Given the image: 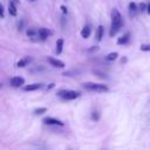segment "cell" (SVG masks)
Masks as SVG:
<instances>
[{
    "instance_id": "obj_1",
    "label": "cell",
    "mask_w": 150,
    "mask_h": 150,
    "mask_svg": "<svg viewBox=\"0 0 150 150\" xmlns=\"http://www.w3.org/2000/svg\"><path fill=\"white\" fill-rule=\"evenodd\" d=\"M122 26H123V20H122L121 13L118 12L117 8H112V11H111V25H110L109 36L110 38L115 36L120 32V29H121Z\"/></svg>"
},
{
    "instance_id": "obj_2",
    "label": "cell",
    "mask_w": 150,
    "mask_h": 150,
    "mask_svg": "<svg viewBox=\"0 0 150 150\" xmlns=\"http://www.w3.org/2000/svg\"><path fill=\"white\" fill-rule=\"evenodd\" d=\"M82 88L88 91H94V93H108L109 87L103 84V83H95V82H84L82 83Z\"/></svg>"
},
{
    "instance_id": "obj_3",
    "label": "cell",
    "mask_w": 150,
    "mask_h": 150,
    "mask_svg": "<svg viewBox=\"0 0 150 150\" xmlns=\"http://www.w3.org/2000/svg\"><path fill=\"white\" fill-rule=\"evenodd\" d=\"M56 95L64 100V101H71V100H75L77 97H80V93L79 91H75V90H70V89H61L56 93Z\"/></svg>"
},
{
    "instance_id": "obj_4",
    "label": "cell",
    "mask_w": 150,
    "mask_h": 150,
    "mask_svg": "<svg viewBox=\"0 0 150 150\" xmlns=\"http://www.w3.org/2000/svg\"><path fill=\"white\" fill-rule=\"evenodd\" d=\"M42 122H43V124H47V125H57V127L64 125V122H62L61 120L55 118V117H45L42 120Z\"/></svg>"
},
{
    "instance_id": "obj_5",
    "label": "cell",
    "mask_w": 150,
    "mask_h": 150,
    "mask_svg": "<svg viewBox=\"0 0 150 150\" xmlns=\"http://www.w3.org/2000/svg\"><path fill=\"white\" fill-rule=\"evenodd\" d=\"M9 83L13 88H19V87H22L25 84V79L21 76H13L9 80Z\"/></svg>"
},
{
    "instance_id": "obj_6",
    "label": "cell",
    "mask_w": 150,
    "mask_h": 150,
    "mask_svg": "<svg viewBox=\"0 0 150 150\" xmlns=\"http://www.w3.org/2000/svg\"><path fill=\"white\" fill-rule=\"evenodd\" d=\"M38 32H39V39H40V40H46L47 38H49V36L53 34V32H52L50 29L45 28V27L39 28Z\"/></svg>"
},
{
    "instance_id": "obj_7",
    "label": "cell",
    "mask_w": 150,
    "mask_h": 150,
    "mask_svg": "<svg viewBox=\"0 0 150 150\" xmlns=\"http://www.w3.org/2000/svg\"><path fill=\"white\" fill-rule=\"evenodd\" d=\"M47 60H48L49 64L53 66V67H55V68H64V67H66V63H64L63 61L59 60V59H55V57H48Z\"/></svg>"
},
{
    "instance_id": "obj_8",
    "label": "cell",
    "mask_w": 150,
    "mask_h": 150,
    "mask_svg": "<svg viewBox=\"0 0 150 150\" xmlns=\"http://www.w3.org/2000/svg\"><path fill=\"white\" fill-rule=\"evenodd\" d=\"M139 12H141V11H139L138 5H137L136 2H134V1H131V2L129 4V14H130V16L134 18V16H136Z\"/></svg>"
},
{
    "instance_id": "obj_9",
    "label": "cell",
    "mask_w": 150,
    "mask_h": 150,
    "mask_svg": "<svg viewBox=\"0 0 150 150\" xmlns=\"http://www.w3.org/2000/svg\"><path fill=\"white\" fill-rule=\"evenodd\" d=\"M45 87L43 83H32V84H27L23 87V90L25 91H34V90H39V89H42Z\"/></svg>"
},
{
    "instance_id": "obj_10",
    "label": "cell",
    "mask_w": 150,
    "mask_h": 150,
    "mask_svg": "<svg viewBox=\"0 0 150 150\" xmlns=\"http://www.w3.org/2000/svg\"><path fill=\"white\" fill-rule=\"evenodd\" d=\"M103 34H104V28H103L102 25H100V26L97 27V29H96V33H95V39H96L97 42L102 41V39H103Z\"/></svg>"
},
{
    "instance_id": "obj_11",
    "label": "cell",
    "mask_w": 150,
    "mask_h": 150,
    "mask_svg": "<svg viewBox=\"0 0 150 150\" xmlns=\"http://www.w3.org/2000/svg\"><path fill=\"white\" fill-rule=\"evenodd\" d=\"M81 36L83 38V39H88L89 36H90V34H91V28H90V26L89 25H86L82 29H81Z\"/></svg>"
},
{
    "instance_id": "obj_12",
    "label": "cell",
    "mask_w": 150,
    "mask_h": 150,
    "mask_svg": "<svg viewBox=\"0 0 150 150\" xmlns=\"http://www.w3.org/2000/svg\"><path fill=\"white\" fill-rule=\"evenodd\" d=\"M129 40H130V33L127 32V33H124L121 38L117 39V45H125V43L129 42Z\"/></svg>"
},
{
    "instance_id": "obj_13",
    "label": "cell",
    "mask_w": 150,
    "mask_h": 150,
    "mask_svg": "<svg viewBox=\"0 0 150 150\" xmlns=\"http://www.w3.org/2000/svg\"><path fill=\"white\" fill-rule=\"evenodd\" d=\"M63 43H64V41H63L62 38H60V39L56 40V43H55V53L56 54H61L62 53V50H63Z\"/></svg>"
},
{
    "instance_id": "obj_14",
    "label": "cell",
    "mask_w": 150,
    "mask_h": 150,
    "mask_svg": "<svg viewBox=\"0 0 150 150\" xmlns=\"http://www.w3.org/2000/svg\"><path fill=\"white\" fill-rule=\"evenodd\" d=\"M8 12H9V14H11L12 16H16V14H18V11H16V2H14L13 0L9 1V4H8Z\"/></svg>"
},
{
    "instance_id": "obj_15",
    "label": "cell",
    "mask_w": 150,
    "mask_h": 150,
    "mask_svg": "<svg viewBox=\"0 0 150 150\" xmlns=\"http://www.w3.org/2000/svg\"><path fill=\"white\" fill-rule=\"evenodd\" d=\"M27 36L30 38V39L38 38V36H39V32H38V29H34V28H29V29H27Z\"/></svg>"
},
{
    "instance_id": "obj_16",
    "label": "cell",
    "mask_w": 150,
    "mask_h": 150,
    "mask_svg": "<svg viewBox=\"0 0 150 150\" xmlns=\"http://www.w3.org/2000/svg\"><path fill=\"white\" fill-rule=\"evenodd\" d=\"M29 61H30V59H28V57H23V59H20V60L18 61L16 66H18V67H20V68H22V67H26V66L29 63Z\"/></svg>"
},
{
    "instance_id": "obj_17",
    "label": "cell",
    "mask_w": 150,
    "mask_h": 150,
    "mask_svg": "<svg viewBox=\"0 0 150 150\" xmlns=\"http://www.w3.org/2000/svg\"><path fill=\"white\" fill-rule=\"evenodd\" d=\"M117 56H118V53H117V52H112V53H109L104 59H105L107 61H114V60L117 59Z\"/></svg>"
},
{
    "instance_id": "obj_18",
    "label": "cell",
    "mask_w": 150,
    "mask_h": 150,
    "mask_svg": "<svg viewBox=\"0 0 150 150\" xmlns=\"http://www.w3.org/2000/svg\"><path fill=\"white\" fill-rule=\"evenodd\" d=\"M79 74H81V70H77V69H73V70H68V71H64L63 73V76H76V75H79Z\"/></svg>"
},
{
    "instance_id": "obj_19",
    "label": "cell",
    "mask_w": 150,
    "mask_h": 150,
    "mask_svg": "<svg viewBox=\"0 0 150 150\" xmlns=\"http://www.w3.org/2000/svg\"><path fill=\"white\" fill-rule=\"evenodd\" d=\"M46 111H47V108L41 107V108H36V109L34 110V114H35V115H42V114L46 112Z\"/></svg>"
},
{
    "instance_id": "obj_20",
    "label": "cell",
    "mask_w": 150,
    "mask_h": 150,
    "mask_svg": "<svg viewBox=\"0 0 150 150\" xmlns=\"http://www.w3.org/2000/svg\"><path fill=\"white\" fill-rule=\"evenodd\" d=\"M91 120H93L94 122H97V121L100 120V112H98L97 110H95V111L91 112Z\"/></svg>"
},
{
    "instance_id": "obj_21",
    "label": "cell",
    "mask_w": 150,
    "mask_h": 150,
    "mask_svg": "<svg viewBox=\"0 0 150 150\" xmlns=\"http://www.w3.org/2000/svg\"><path fill=\"white\" fill-rule=\"evenodd\" d=\"M45 70H46V69H45L43 67H41V66H39V67L34 68V69H29L30 73H40V71H45Z\"/></svg>"
},
{
    "instance_id": "obj_22",
    "label": "cell",
    "mask_w": 150,
    "mask_h": 150,
    "mask_svg": "<svg viewBox=\"0 0 150 150\" xmlns=\"http://www.w3.org/2000/svg\"><path fill=\"white\" fill-rule=\"evenodd\" d=\"M138 7H139V11H141V12H145L146 8H148V4H145V2H141V4L138 5Z\"/></svg>"
},
{
    "instance_id": "obj_23",
    "label": "cell",
    "mask_w": 150,
    "mask_h": 150,
    "mask_svg": "<svg viewBox=\"0 0 150 150\" xmlns=\"http://www.w3.org/2000/svg\"><path fill=\"white\" fill-rule=\"evenodd\" d=\"M100 48H98V46H93V47H90V48H88L87 49V52L88 53H95V52H97Z\"/></svg>"
},
{
    "instance_id": "obj_24",
    "label": "cell",
    "mask_w": 150,
    "mask_h": 150,
    "mask_svg": "<svg viewBox=\"0 0 150 150\" xmlns=\"http://www.w3.org/2000/svg\"><path fill=\"white\" fill-rule=\"evenodd\" d=\"M141 50H143V52H150V43L149 45H142L141 46Z\"/></svg>"
},
{
    "instance_id": "obj_25",
    "label": "cell",
    "mask_w": 150,
    "mask_h": 150,
    "mask_svg": "<svg viewBox=\"0 0 150 150\" xmlns=\"http://www.w3.org/2000/svg\"><path fill=\"white\" fill-rule=\"evenodd\" d=\"M93 73H94V74H98V75H97L98 77H102V79H103V77H107L104 73H101V71H97V70H93Z\"/></svg>"
},
{
    "instance_id": "obj_26",
    "label": "cell",
    "mask_w": 150,
    "mask_h": 150,
    "mask_svg": "<svg viewBox=\"0 0 150 150\" xmlns=\"http://www.w3.org/2000/svg\"><path fill=\"white\" fill-rule=\"evenodd\" d=\"M60 8H61V11H62V13H63V14H67V12H68V11H67V7H66V6L61 5V7H60Z\"/></svg>"
},
{
    "instance_id": "obj_27",
    "label": "cell",
    "mask_w": 150,
    "mask_h": 150,
    "mask_svg": "<svg viewBox=\"0 0 150 150\" xmlns=\"http://www.w3.org/2000/svg\"><path fill=\"white\" fill-rule=\"evenodd\" d=\"M1 18H5V8L2 4H1Z\"/></svg>"
},
{
    "instance_id": "obj_28",
    "label": "cell",
    "mask_w": 150,
    "mask_h": 150,
    "mask_svg": "<svg viewBox=\"0 0 150 150\" xmlns=\"http://www.w3.org/2000/svg\"><path fill=\"white\" fill-rule=\"evenodd\" d=\"M54 86H55V83H49L47 87H46V89L48 90V89H52V88H54Z\"/></svg>"
},
{
    "instance_id": "obj_29",
    "label": "cell",
    "mask_w": 150,
    "mask_h": 150,
    "mask_svg": "<svg viewBox=\"0 0 150 150\" xmlns=\"http://www.w3.org/2000/svg\"><path fill=\"white\" fill-rule=\"evenodd\" d=\"M22 25H23L22 21H20V23H18V29H19V30H22Z\"/></svg>"
},
{
    "instance_id": "obj_30",
    "label": "cell",
    "mask_w": 150,
    "mask_h": 150,
    "mask_svg": "<svg viewBox=\"0 0 150 150\" xmlns=\"http://www.w3.org/2000/svg\"><path fill=\"white\" fill-rule=\"evenodd\" d=\"M146 12H148V14H150V2L148 4V8H146Z\"/></svg>"
},
{
    "instance_id": "obj_31",
    "label": "cell",
    "mask_w": 150,
    "mask_h": 150,
    "mask_svg": "<svg viewBox=\"0 0 150 150\" xmlns=\"http://www.w3.org/2000/svg\"><path fill=\"white\" fill-rule=\"evenodd\" d=\"M125 61H127V57H123V59L121 60V63H122V62H125Z\"/></svg>"
},
{
    "instance_id": "obj_32",
    "label": "cell",
    "mask_w": 150,
    "mask_h": 150,
    "mask_svg": "<svg viewBox=\"0 0 150 150\" xmlns=\"http://www.w3.org/2000/svg\"><path fill=\"white\" fill-rule=\"evenodd\" d=\"M13 1H14V2H16V4L19 2V0H13Z\"/></svg>"
},
{
    "instance_id": "obj_33",
    "label": "cell",
    "mask_w": 150,
    "mask_h": 150,
    "mask_svg": "<svg viewBox=\"0 0 150 150\" xmlns=\"http://www.w3.org/2000/svg\"><path fill=\"white\" fill-rule=\"evenodd\" d=\"M32 1H34V0H32Z\"/></svg>"
}]
</instances>
